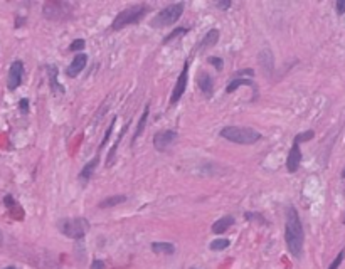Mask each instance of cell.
<instances>
[{"mask_svg":"<svg viewBox=\"0 0 345 269\" xmlns=\"http://www.w3.org/2000/svg\"><path fill=\"white\" fill-rule=\"evenodd\" d=\"M189 31H191V29L189 27H177V29H174V31H172L169 36H167L165 39H164V44H169V42H172V41H175L177 37L179 36H183V34H187Z\"/></svg>","mask_w":345,"mask_h":269,"instance_id":"23","label":"cell"},{"mask_svg":"<svg viewBox=\"0 0 345 269\" xmlns=\"http://www.w3.org/2000/svg\"><path fill=\"white\" fill-rule=\"evenodd\" d=\"M231 5H233L231 0H222V2H216V4H214V7L221 9V10H227L229 7H231Z\"/></svg>","mask_w":345,"mask_h":269,"instance_id":"30","label":"cell"},{"mask_svg":"<svg viewBox=\"0 0 345 269\" xmlns=\"http://www.w3.org/2000/svg\"><path fill=\"white\" fill-rule=\"evenodd\" d=\"M207 61H209L212 66H216V69H217V71H222V67H224V61L221 59V57H214V56H211Z\"/></svg>","mask_w":345,"mask_h":269,"instance_id":"29","label":"cell"},{"mask_svg":"<svg viewBox=\"0 0 345 269\" xmlns=\"http://www.w3.org/2000/svg\"><path fill=\"white\" fill-rule=\"evenodd\" d=\"M0 242H2V232H0Z\"/></svg>","mask_w":345,"mask_h":269,"instance_id":"36","label":"cell"},{"mask_svg":"<svg viewBox=\"0 0 345 269\" xmlns=\"http://www.w3.org/2000/svg\"><path fill=\"white\" fill-rule=\"evenodd\" d=\"M300 163H302V148H300V143L293 141L291 150L288 153V158H286V168H288L290 174H295V172L300 168Z\"/></svg>","mask_w":345,"mask_h":269,"instance_id":"10","label":"cell"},{"mask_svg":"<svg viewBox=\"0 0 345 269\" xmlns=\"http://www.w3.org/2000/svg\"><path fill=\"white\" fill-rule=\"evenodd\" d=\"M239 86H251V88H255V83H252L251 79H244V78H233L231 81H229V84H227L226 93H227V94L234 93V91L238 89Z\"/></svg>","mask_w":345,"mask_h":269,"instance_id":"19","label":"cell"},{"mask_svg":"<svg viewBox=\"0 0 345 269\" xmlns=\"http://www.w3.org/2000/svg\"><path fill=\"white\" fill-rule=\"evenodd\" d=\"M22 78H24V62L14 61L12 64H10V69H9L7 88L10 91H15L22 84Z\"/></svg>","mask_w":345,"mask_h":269,"instance_id":"8","label":"cell"},{"mask_svg":"<svg viewBox=\"0 0 345 269\" xmlns=\"http://www.w3.org/2000/svg\"><path fill=\"white\" fill-rule=\"evenodd\" d=\"M343 259H345V249H342L340 253L337 254V257L332 261V264L329 266V269H338V267H340L342 262H343Z\"/></svg>","mask_w":345,"mask_h":269,"instance_id":"27","label":"cell"},{"mask_svg":"<svg viewBox=\"0 0 345 269\" xmlns=\"http://www.w3.org/2000/svg\"><path fill=\"white\" fill-rule=\"evenodd\" d=\"M19 106H20V111L22 113H27L29 111V100H20L19 101Z\"/></svg>","mask_w":345,"mask_h":269,"instance_id":"33","label":"cell"},{"mask_svg":"<svg viewBox=\"0 0 345 269\" xmlns=\"http://www.w3.org/2000/svg\"><path fill=\"white\" fill-rule=\"evenodd\" d=\"M197 86L207 98H211L212 93H214V81H212V78L209 76V72L205 71H200L197 74Z\"/></svg>","mask_w":345,"mask_h":269,"instance_id":"12","label":"cell"},{"mask_svg":"<svg viewBox=\"0 0 345 269\" xmlns=\"http://www.w3.org/2000/svg\"><path fill=\"white\" fill-rule=\"evenodd\" d=\"M335 10H337L338 15L345 14V0H337V2H335Z\"/></svg>","mask_w":345,"mask_h":269,"instance_id":"31","label":"cell"},{"mask_svg":"<svg viewBox=\"0 0 345 269\" xmlns=\"http://www.w3.org/2000/svg\"><path fill=\"white\" fill-rule=\"evenodd\" d=\"M260 64L263 66V71L266 74H271L273 69H274V64H273V56H271V51H261L260 54Z\"/></svg>","mask_w":345,"mask_h":269,"instance_id":"18","label":"cell"},{"mask_svg":"<svg viewBox=\"0 0 345 269\" xmlns=\"http://www.w3.org/2000/svg\"><path fill=\"white\" fill-rule=\"evenodd\" d=\"M126 130H128V123L125 125L123 127V130L120 131V135H118V138H117V143L111 146V150H110V155H108V165H111L113 163V160H114V155H117V150H118V145H120V141L123 140V135L126 133Z\"/></svg>","mask_w":345,"mask_h":269,"instance_id":"22","label":"cell"},{"mask_svg":"<svg viewBox=\"0 0 345 269\" xmlns=\"http://www.w3.org/2000/svg\"><path fill=\"white\" fill-rule=\"evenodd\" d=\"M114 121H117V118H113V119H111L110 127H108L105 136H103V141L100 143V148H98V155H100V152L103 150V148H105V143H106L108 140H110V136H111V133H113V128H114Z\"/></svg>","mask_w":345,"mask_h":269,"instance_id":"25","label":"cell"},{"mask_svg":"<svg viewBox=\"0 0 345 269\" xmlns=\"http://www.w3.org/2000/svg\"><path fill=\"white\" fill-rule=\"evenodd\" d=\"M84 45H86L84 39H76V41H74L71 45H69V51H71V53H78L79 54V51H83Z\"/></svg>","mask_w":345,"mask_h":269,"instance_id":"28","label":"cell"},{"mask_svg":"<svg viewBox=\"0 0 345 269\" xmlns=\"http://www.w3.org/2000/svg\"><path fill=\"white\" fill-rule=\"evenodd\" d=\"M315 136V131L313 130H308V131H303V133H300V135H296L295 136V141H298L302 145L303 141H308V140H312Z\"/></svg>","mask_w":345,"mask_h":269,"instance_id":"26","label":"cell"},{"mask_svg":"<svg viewBox=\"0 0 345 269\" xmlns=\"http://www.w3.org/2000/svg\"><path fill=\"white\" fill-rule=\"evenodd\" d=\"M4 269H17V267H14V266H9V267H4Z\"/></svg>","mask_w":345,"mask_h":269,"instance_id":"34","label":"cell"},{"mask_svg":"<svg viewBox=\"0 0 345 269\" xmlns=\"http://www.w3.org/2000/svg\"><path fill=\"white\" fill-rule=\"evenodd\" d=\"M183 9H186V4L183 2H177V4L169 5V7H165L164 10H160V12L152 19V27L158 29V27L174 26L175 22L182 17Z\"/></svg>","mask_w":345,"mask_h":269,"instance_id":"4","label":"cell"},{"mask_svg":"<svg viewBox=\"0 0 345 269\" xmlns=\"http://www.w3.org/2000/svg\"><path fill=\"white\" fill-rule=\"evenodd\" d=\"M86 62H88V56L83 54V53L76 54V56H74V59L71 61V64L67 66L66 76H67V78H76L78 74L81 72V71L84 69V67H86Z\"/></svg>","mask_w":345,"mask_h":269,"instance_id":"11","label":"cell"},{"mask_svg":"<svg viewBox=\"0 0 345 269\" xmlns=\"http://www.w3.org/2000/svg\"><path fill=\"white\" fill-rule=\"evenodd\" d=\"M219 36H221V34H219V31H217V29H211V31L204 36V39L200 41V44L197 45V47L200 51H204L207 47H212V45H216L217 41H219Z\"/></svg>","mask_w":345,"mask_h":269,"instance_id":"17","label":"cell"},{"mask_svg":"<svg viewBox=\"0 0 345 269\" xmlns=\"http://www.w3.org/2000/svg\"><path fill=\"white\" fill-rule=\"evenodd\" d=\"M285 241L290 254L300 259L303 254V244H305V231L298 215L296 209L293 205L286 207V222H285Z\"/></svg>","mask_w":345,"mask_h":269,"instance_id":"1","label":"cell"},{"mask_svg":"<svg viewBox=\"0 0 345 269\" xmlns=\"http://www.w3.org/2000/svg\"><path fill=\"white\" fill-rule=\"evenodd\" d=\"M148 114H150V105H147L145 108H143L142 118L138 119V127H136V130H135V135H133V138H131V146L135 145V143H136V140H138V138H140V136H142L143 130H145V127H147V121H148Z\"/></svg>","mask_w":345,"mask_h":269,"instance_id":"15","label":"cell"},{"mask_svg":"<svg viewBox=\"0 0 345 269\" xmlns=\"http://www.w3.org/2000/svg\"><path fill=\"white\" fill-rule=\"evenodd\" d=\"M45 71L49 74V84H51V89H53V94H62L64 93V86L59 84L57 81V67L56 66H45Z\"/></svg>","mask_w":345,"mask_h":269,"instance_id":"13","label":"cell"},{"mask_svg":"<svg viewBox=\"0 0 345 269\" xmlns=\"http://www.w3.org/2000/svg\"><path fill=\"white\" fill-rule=\"evenodd\" d=\"M224 140L238 143V145H255L261 140V133L248 127H226L221 130Z\"/></svg>","mask_w":345,"mask_h":269,"instance_id":"2","label":"cell"},{"mask_svg":"<svg viewBox=\"0 0 345 269\" xmlns=\"http://www.w3.org/2000/svg\"><path fill=\"white\" fill-rule=\"evenodd\" d=\"M98 162H100V155H96L93 160H89V162L83 167V170L79 172V180L84 182V184H86V182H88V180L91 179V175L95 174V170H96V167H98Z\"/></svg>","mask_w":345,"mask_h":269,"instance_id":"16","label":"cell"},{"mask_svg":"<svg viewBox=\"0 0 345 269\" xmlns=\"http://www.w3.org/2000/svg\"><path fill=\"white\" fill-rule=\"evenodd\" d=\"M342 179H345V168H343V172H342Z\"/></svg>","mask_w":345,"mask_h":269,"instance_id":"35","label":"cell"},{"mask_svg":"<svg viewBox=\"0 0 345 269\" xmlns=\"http://www.w3.org/2000/svg\"><path fill=\"white\" fill-rule=\"evenodd\" d=\"M342 222H343V226H345V217H343V221H342Z\"/></svg>","mask_w":345,"mask_h":269,"instance_id":"37","label":"cell"},{"mask_svg":"<svg viewBox=\"0 0 345 269\" xmlns=\"http://www.w3.org/2000/svg\"><path fill=\"white\" fill-rule=\"evenodd\" d=\"M126 202V195H113V197H106L105 200L100 202V209H110L114 207V205H120Z\"/></svg>","mask_w":345,"mask_h":269,"instance_id":"21","label":"cell"},{"mask_svg":"<svg viewBox=\"0 0 345 269\" xmlns=\"http://www.w3.org/2000/svg\"><path fill=\"white\" fill-rule=\"evenodd\" d=\"M177 140V133L172 130H165V131H158L157 135L153 136V146L155 150L158 152H165L172 143Z\"/></svg>","mask_w":345,"mask_h":269,"instance_id":"9","label":"cell"},{"mask_svg":"<svg viewBox=\"0 0 345 269\" xmlns=\"http://www.w3.org/2000/svg\"><path fill=\"white\" fill-rule=\"evenodd\" d=\"M189 66H191V62L186 61V64L182 67V72L179 74V79H177V84L174 91H172V96H170V105H175V103H179L180 98L183 96L187 89V78H189Z\"/></svg>","mask_w":345,"mask_h":269,"instance_id":"7","label":"cell"},{"mask_svg":"<svg viewBox=\"0 0 345 269\" xmlns=\"http://www.w3.org/2000/svg\"><path fill=\"white\" fill-rule=\"evenodd\" d=\"M74 5L69 2H45L42 7V14L48 20H67L73 17Z\"/></svg>","mask_w":345,"mask_h":269,"instance_id":"6","label":"cell"},{"mask_svg":"<svg viewBox=\"0 0 345 269\" xmlns=\"http://www.w3.org/2000/svg\"><path fill=\"white\" fill-rule=\"evenodd\" d=\"M147 12H150V5H147V4L131 5V7L122 10V12L114 17L111 29H113V31H120V29H123L126 26L138 24V22H140L143 17L147 15Z\"/></svg>","mask_w":345,"mask_h":269,"instance_id":"3","label":"cell"},{"mask_svg":"<svg viewBox=\"0 0 345 269\" xmlns=\"http://www.w3.org/2000/svg\"><path fill=\"white\" fill-rule=\"evenodd\" d=\"M152 251L155 254H174L175 253V246L172 242H153L152 244Z\"/></svg>","mask_w":345,"mask_h":269,"instance_id":"20","label":"cell"},{"mask_svg":"<svg viewBox=\"0 0 345 269\" xmlns=\"http://www.w3.org/2000/svg\"><path fill=\"white\" fill-rule=\"evenodd\" d=\"M229 242L227 239H216V241H212L211 242V251H224V249H227L229 248Z\"/></svg>","mask_w":345,"mask_h":269,"instance_id":"24","label":"cell"},{"mask_svg":"<svg viewBox=\"0 0 345 269\" xmlns=\"http://www.w3.org/2000/svg\"><path fill=\"white\" fill-rule=\"evenodd\" d=\"M234 217L233 215H224V217H221L219 221H216L214 224H212V232L214 234H224L227 231V229H231L233 226H234Z\"/></svg>","mask_w":345,"mask_h":269,"instance_id":"14","label":"cell"},{"mask_svg":"<svg viewBox=\"0 0 345 269\" xmlns=\"http://www.w3.org/2000/svg\"><path fill=\"white\" fill-rule=\"evenodd\" d=\"M91 269H106V266L101 259H95L93 262H91Z\"/></svg>","mask_w":345,"mask_h":269,"instance_id":"32","label":"cell"},{"mask_svg":"<svg viewBox=\"0 0 345 269\" xmlns=\"http://www.w3.org/2000/svg\"><path fill=\"white\" fill-rule=\"evenodd\" d=\"M191 269H197V267H191Z\"/></svg>","mask_w":345,"mask_h":269,"instance_id":"38","label":"cell"},{"mask_svg":"<svg viewBox=\"0 0 345 269\" xmlns=\"http://www.w3.org/2000/svg\"><path fill=\"white\" fill-rule=\"evenodd\" d=\"M59 231L62 236H66L69 239H81L84 237V234L88 232L89 222L84 217H73V219H62L59 221Z\"/></svg>","mask_w":345,"mask_h":269,"instance_id":"5","label":"cell"}]
</instances>
